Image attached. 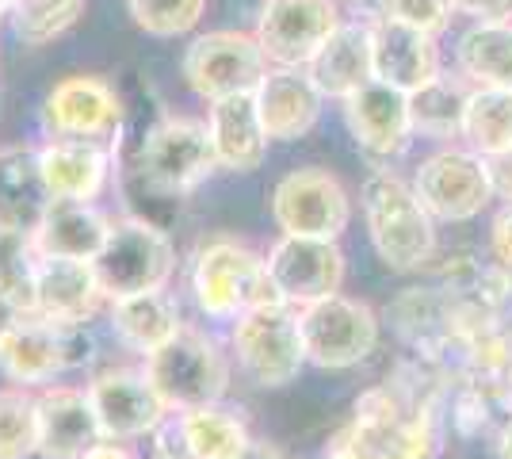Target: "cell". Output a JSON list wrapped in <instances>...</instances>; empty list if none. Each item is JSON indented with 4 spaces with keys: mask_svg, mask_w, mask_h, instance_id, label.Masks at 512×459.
<instances>
[{
    "mask_svg": "<svg viewBox=\"0 0 512 459\" xmlns=\"http://www.w3.org/2000/svg\"><path fill=\"white\" fill-rule=\"evenodd\" d=\"M35 268H39V249L31 241V230L0 222V287L16 295L27 314L35 303Z\"/></svg>",
    "mask_w": 512,
    "mask_h": 459,
    "instance_id": "obj_34",
    "label": "cell"
},
{
    "mask_svg": "<svg viewBox=\"0 0 512 459\" xmlns=\"http://www.w3.org/2000/svg\"><path fill=\"white\" fill-rule=\"evenodd\" d=\"M8 8H12V0H0V20L8 16Z\"/></svg>",
    "mask_w": 512,
    "mask_h": 459,
    "instance_id": "obj_44",
    "label": "cell"
},
{
    "mask_svg": "<svg viewBox=\"0 0 512 459\" xmlns=\"http://www.w3.org/2000/svg\"><path fill=\"white\" fill-rule=\"evenodd\" d=\"M39 153V176L46 192L62 199L96 203L111 176V150L92 138H50Z\"/></svg>",
    "mask_w": 512,
    "mask_h": 459,
    "instance_id": "obj_23",
    "label": "cell"
},
{
    "mask_svg": "<svg viewBox=\"0 0 512 459\" xmlns=\"http://www.w3.org/2000/svg\"><path fill=\"white\" fill-rule=\"evenodd\" d=\"M379 4H383V16L413 23L428 35H440L451 23V12H455L451 0H379Z\"/></svg>",
    "mask_w": 512,
    "mask_h": 459,
    "instance_id": "obj_36",
    "label": "cell"
},
{
    "mask_svg": "<svg viewBox=\"0 0 512 459\" xmlns=\"http://www.w3.org/2000/svg\"><path fill=\"white\" fill-rule=\"evenodd\" d=\"M92 264L107 299H123L138 291L169 287L176 272V249L161 226L146 219H119L111 222L107 245Z\"/></svg>",
    "mask_w": 512,
    "mask_h": 459,
    "instance_id": "obj_7",
    "label": "cell"
},
{
    "mask_svg": "<svg viewBox=\"0 0 512 459\" xmlns=\"http://www.w3.org/2000/svg\"><path fill=\"white\" fill-rule=\"evenodd\" d=\"M371 73L375 81H386L402 92L425 88L444 73L436 35L390 16L371 20Z\"/></svg>",
    "mask_w": 512,
    "mask_h": 459,
    "instance_id": "obj_18",
    "label": "cell"
},
{
    "mask_svg": "<svg viewBox=\"0 0 512 459\" xmlns=\"http://www.w3.org/2000/svg\"><path fill=\"white\" fill-rule=\"evenodd\" d=\"M46 199H50V192H46L43 176H39V153H0V222L20 226V230H35Z\"/></svg>",
    "mask_w": 512,
    "mask_h": 459,
    "instance_id": "obj_29",
    "label": "cell"
},
{
    "mask_svg": "<svg viewBox=\"0 0 512 459\" xmlns=\"http://www.w3.org/2000/svg\"><path fill=\"white\" fill-rule=\"evenodd\" d=\"M268 73V58L245 31H207L184 50V81L203 100L253 92Z\"/></svg>",
    "mask_w": 512,
    "mask_h": 459,
    "instance_id": "obj_14",
    "label": "cell"
},
{
    "mask_svg": "<svg viewBox=\"0 0 512 459\" xmlns=\"http://www.w3.org/2000/svg\"><path fill=\"white\" fill-rule=\"evenodd\" d=\"M463 138L482 157L512 150V88H470Z\"/></svg>",
    "mask_w": 512,
    "mask_h": 459,
    "instance_id": "obj_31",
    "label": "cell"
},
{
    "mask_svg": "<svg viewBox=\"0 0 512 459\" xmlns=\"http://www.w3.org/2000/svg\"><path fill=\"white\" fill-rule=\"evenodd\" d=\"M234 459H287V456L279 452L276 444H268V440H249Z\"/></svg>",
    "mask_w": 512,
    "mask_h": 459,
    "instance_id": "obj_42",
    "label": "cell"
},
{
    "mask_svg": "<svg viewBox=\"0 0 512 459\" xmlns=\"http://www.w3.org/2000/svg\"><path fill=\"white\" fill-rule=\"evenodd\" d=\"M497 456H501V459H512V421L505 425L501 440H497Z\"/></svg>",
    "mask_w": 512,
    "mask_h": 459,
    "instance_id": "obj_43",
    "label": "cell"
},
{
    "mask_svg": "<svg viewBox=\"0 0 512 459\" xmlns=\"http://www.w3.org/2000/svg\"><path fill=\"white\" fill-rule=\"evenodd\" d=\"M272 219L283 234L302 238H341L352 222V199L329 169H295L272 192Z\"/></svg>",
    "mask_w": 512,
    "mask_h": 459,
    "instance_id": "obj_11",
    "label": "cell"
},
{
    "mask_svg": "<svg viewBox=\"0 0 512 459\" xmlns=\"http://www.w3.org/2000/svg\"><path fill=\"white\" fill-rule=\"evenodd\" d=\"M100 437V421L81 387H43L39 391V456L81 459Z\"/></svg>",
    "mask_w": 512,
    "mask_h": 459,
    "instance_id": "obj_24",
    "label": "cell"
},
{
    "mask_svg": "<svg viewBox=\"0 0 512 459\" xmlns=\"http://www.w3.org/2000/svg\"><path fill=\"white\" fill-rule=\"evenodd\" d=\"M39 456V394L0 387V459Z\"/></svg>",
    "mask_w": 512,
    "mask_h": 459,
    "instance_id": "obj_32",
    "label": "cell"
},
{
    "mask_svg": "<svg viewBox=\"0 0 512 459\" xmlns=\"http://www.w3.org/2000/svg\"><path fill=\"white\" fill-rule=\"evenodd\" d=\"M207 131H211L218 169L253 173V169L264 165V153H268V142H272V138L264 131V123H260L253 92H234V96L211 100Z\"/></svg>",
    "mask_w": 512,
    "mask_h": 459,
    "instance_id": "obj_22",
    "label": "cell"
},
{
    "mask_svg": "<svg viewBox=\"0 0 512 459\" xmlns=\"http://www.w3.org/2000/svg\"><path fill=\"white\" fill-rule=\"evenodd\" d=\"M470 81L463 73H440L425 88L409 92L413 134L425 138H463V111H467Z\"/></svg>",
    "mask_w": 512,
    "mask_h": 459,
    "instance_id": "obj_30",
    "label": "cell"
},
{
    "mask_svg": "<svg viewBox=\"0 0 512 459\" xmlns=\"http://www.w3.org/2000/svg\"><path fill=\"white\" fill-rule=\"evenodd\" d=\"M161 459H176V456H161Z\"/></svg>",
    "mask_w": 512,
    "mask_h": 459,
    "instance_id": "obj_45",
    "label": "cell"
},
{
    "mask_svg": "<svg viewBox=\"0 0 512 459\" xmlns=\"http://www.w3.org/2000/svg\"><path fill=\"white\" fill-rule=\"evenodd\" d=\"M249 425L237 410L226 406H195L180 410L169 421V444H161V456L176 459H234L249 444Z\"/></svg>",
    "mask_w": 512,
    "mask_h": 459,
    "instance_id": "obj_25",
    "label": "cell"
},
{
    "mask_svg": "<svg viewBox=\"0 0 512 459\" xmlns=\"http://www.w3.org/2000/svg\"><path fill=\"white\" fill-rule=\"evenodd\" d=\"M256 111H260V123L272 142H295L302 134L314 131L321 115V96L318 85L310 81L306 69L291 66H272L260 85L253 88Z\"/></svg>",
    "mask_w": 512,
    "mask_h": 459,
    "instance_id": "obj_20",
    "label": "cell"
},
{
    "mask_svg": "<svg viewBox=\"0 0 512 459\" xmlns=\"http://www.w3.org/2000/svg\"><path fill=\"white\" fill-rule=\"evenodd\" d=\"M88 356V337L81 326H58L39 314H27L20 326L0 341V372L16 387H43L58 375L81 368Z\"/></svg>",
    "mask_w": 512,
    "mask_h": 459,
    "instance_id": "obj_10",
    "label": "cell"
},
{
    "mask_svg": "<svg viewBox=\"0 0 512 459\" xmlns=\"http://www.w3.org/2000/svg\"><path fill=\"white\" fill-rule=\"evenodd\" d=\"M306 73L329 100L344 104L352 92H360L375 77L371 73V23H341L306 62Z\"/></svg>",
    "mask_w": 512,
    "mask_h": 459,
    "instance_id": "obj_26",
    "label": "cell"
},
{
    "mask_svg": "<svg viewBox=\"0 0 512 459\" xmlns=\"http://www.w3.org/2000/svg\"><path fill=\"white\" fill-rule=\"evenodd\" d=\"M43 123L54 138H92L107 142L123 123V100L115 85H107L104 77H65L50 88L43 104Z\"/></svg>",
    "mask_w": 512,
    "mask_h": 459,
    "instance_id": "obj_16",
    "label": "cell"
},
{
    "mask_svg": "<svg viewBox=\"0 0 512 459\" xmlns=\"http://www.w3.org/2000/svg\"><path fill=\"white\" fill-rule=\"evenodd\" d=\"M192 295L207 318H226V322L241 318L253 306L279 303L264 253L234 238L199 245L192 261Z\"/></svg>",
    "mask_w": 512,
    "mask_h": 459,
    "instance_id": "obj_4",
    "label": "cell"
},
{
    "mask_svg": "<svg viewBox=\"0 0 512 459\" xmlns=\"http://www.w3.org/2000/svg\"><path fill=\"white\" fill-rule=\"evenodd\" d=\"M142 372L169 414L214 406L230 391V356L203 329L184 326L169 345L146 352Z\"/></svg>",
    "mask_w": 512,
    "mask_h": 459,
    "instance_id": "obj_3",
    "label": "cell"
},
{
    "mask_svg": "<svg viewBox=\"0 0 512 459\" xmlns=\"http://www.w3.org/2000/svg\"><path fill=\"white\" fill-rule=\"evenodd\" d=\"M268 276L276 287L279 303L302 306L337 295L344 284V253L333 238H302V234H283V238L264 253Z\"/></svg>",
    "mask_w": 512,
    "mask_h": 459,
    "instance_id": "obj_13",
    "label": "cell"
},
{
    "mask_svg": "<svg viewBox=\"0 0 512 459\" xmlns=\"http://www.w3.org/2000/svg\"><path fill=\"white\" fill-rule=\"evenodd\" d=\"M341 23L337 0H264L253 35L268 66L306 69Z\"/></svg>",
    "mask_w": 512,
    "mask_h": 459,
    "instance_id": "obj_12",
    "label": "cell"
},
{
    "mask_svg": "<svg viewBox=\"0 0 512 459\" xmlns=\"http://www.w3.org/2000/svg\"><path fill=\"white\" fill-rule=\"evenodd\" d=\"M111 329L127 349L146 356V352L169 345L184 329V318H180V303L169 295V287H157V291L111 299Z\"/></svg>",
    "mask_w": 512,
    "mask_h": 459,
    "instance_id": "obj_27",
    "label": "cell"
},
{
    "mask_svg": "<svg viewBox=\"0 0 512 459\" xmlns=\"http://www.w3.org/2000/svg\"><path fill=\"white\" fill-rule=\"evenodd\" d=\"M138 169H142V180L153 192H165V196L195 192L218 169L207 123L188 119V115L157 119L146 131V142L138 153Z\"/></svg>",
    "mask_w": 512,
    "mask_h": 459,
    "instance_id": "obj_8",
    "label": "cell"
},
{
    "mask_svg": "<svg viewBox=\"0 0 512 459\" xmlns=\"http://www.w3.org/2000/svg\"><path fill=\"white\" fill-rule=\"evenodd\" d=\"M230 345H234V360L241 375L264 391L295 383L306 368L299 310L287 303L253 306L241 318H234Z\"/></svg>",
    "mask_w": 512,
    "mask_h": 459,
    "instance_id": "obj_5",
    "label": "cell"
},
{
    "mask_svg": "<svg viewBox=\"0 0 512 459\" xmlns=\"http://www.w3.org/2000/svg\"><path fill=\"white\" fill-rule=\"evenodd\" d=\"M455 66L474 88H512V23H470L455 46Z\"/></svg>",
    "mask_w": 512,
    "mask_h": 459,
    "instance_id": "obj_28",
    "label": "cell"
},
{
    "mask_svg": "<svg viewBox=\"0 0 512 459\" xmlns=\"http://www.w3.org/2000/svg\"><path fill=\"white\" fill-rule=\"evenodd\" d=\"M8 16L20 43L46 46L85 16V0H12Z\"/></svg>",
    "mask_w": 512,
    "mask_h": 459,
    "instance_id": "obj_33",
    "label": "cell"
},
{
    "mask_svg": "<svg viewBox=\"0 0 512 459\" xmlns=\"http://www.w3.org/2000/svg\"><path fill=\"white\" fill-rule=\"evenodd\" d=\"M459 16L474 23H512V0H451Z\"/></svg>",
    "mask_w": 512,
    "mask_h": 459,
    "instance_id": "obj_37",
    "label": "cell"
},
{
    "mask_svg": "<svg viewBox=\"0 0 512 459\" xmlns=\"http://www.w3.org/2000/svg\"><path fill=\"white\" fill-rule=\"evenodd\" d=\"M85 394L92 402V414L100 421L104 440H138L157 433L169 410L150 387L142 368H107L85 383Z\"/></svg>",
    "mask_w": 512,
    "mask_h": 459,
    "instance_id": "obj_15",
    "label": "cell"
},
{
    "mask_svg": "<svg viewBox=\"0 0 512 459\" xmlns=\"http://www.w3.org/2000/svg\"><path fill=\"white\" fill-rule=\"evenodd\" d=\"M107 234H111V219L96 203L50 196L39 222H35V230H31V241L39 249V257L96 261L100 249L107 245Z\"/></svg>",
    "mask_w": 512,
    "mask_h": 459,
    "instance_id": "obj_21",
    "label": "cell"
},
{
    "mask_svg": "<svg viewBox=\"0 0 512 459\" xmlns=\"http://www.w3.org/2000/svg\"><path fill=\"white\" fill-rule=\"evenodd\" d=\"M486 161H490L493 196H501L505 203H512V150L497 153V157H486Z\"/></svg>",
    "mask_w": 512,
    "mask_h": 459,
    "instance_id": "obj_39",
    "label": "cell"
},
{
    "mask_svg": "<svg viewBox=\"0 0 512 459\" xmlns=\"http://www.w3.org/2000/svg\"><path fill=\"white\" fill-rule=\"evenodd\" d=\"M367 238L390 272H421L436 253V219L413 184L394 173H371L360 188Z\"/></svg>",
    "mask_w": 512,
    "mask_h": 459,
    "instance_id": "obj_2",
    "label": "cell"
},
{
    "mask_svg": "<svg viewBox=\"0 0 512 459\" xmlns=\"http://www.w3.org/2000/svg\"><path fill=\"white\" fill-rule=\"evenodd\" d=\"M413 192L428 207V215L440 222H470L478 219L493 199V176L490 161L482 153L448 150L432 153L421 161V169L413 176Z\"/></svg>",
    "mask_w": 512,
    "mask_h": 459,
    "instance_id": "obj_9",
    "label": "cell"
},
{
    "mask_svg": "<svg viewBox=\"0 0 512 459\" xmlns=\"http://www.w3.org/2000/svg\"><path fill=\"white\" fill-rule=\"evenodd\" d=\"M104 299V284H100L92 261L39 257L31 314H39L46 322H58V326H85Z\"/></svg>",
    "mask_w": 512,
    "mask_h": 459,
    "instance_id": "obj_19",
    "label": "cell"
},
{
    "mask_svg": "<svg viewBox=\"0 0 512 459\" xmlns=\"http://www.w3.org/2000/svg\"><path fill=\"white\" fill-rule=\"evenodd\" d=\"M23 318H27V306H23L16 295H8V291L0 287V341H4L12 329L20 326Z\"/></svg>",
    "mask_w": 512,
    "mask_h": 459,
    "instance_id": "obj_40",
    "label": "cell"
},
{
    "mask_svg": "<svg viewBox=\"0 0 512 459\" xmlns=\"http://www.w3.org/2000/svg\"><path fill=\"white\" fill-rule=\"evenodd\" d=\"M432 417L402 391L375 387L356 402V414L325 444L321 459H428Z\"/></svg>",
    "mask_w": 512,
    "mask_h": 459,
    "instance_id": "obj_1",
    "label": "cell"
},
{
    "mask_svg": "<svg viewBox=\"0 0 512 459\" xmlns=\"http://www.w3.org/2000/svg\"><path fill=\"white\" fill-rule=\"evenodd\" d=\"M81 459H138L123 440H96Z\"/></svg>",
    "mask_w": 512,
    "mask_h": 459,
    "instance_id": "obj_41",
    "label": "cell"
},
{
    "mask_svg": "<svg viewBox=\"0 0 512 459\" xmlns=\"http://www.w3.org/2000/svg\"><path fill=\"white\" fill-rule=\"evenodd\" d=\"M134 23L153 39H176L203 20L207 0H127Z\"/></svg>",
    "mask_w": 512,
    "mask_h": 459,
    "instance_id": "obj_35",
    "label": "cell"
},
{
    "mask_svg": "<svg viewBox=\"0 0 512 459\" xmlns=\"http://www.w3.org/2000/svg\"><path fill=\"white\" fill-rule=\"evenodd\" d=\"M344 123L367 157L390 161L409 146L413 138V111H409V92L386 85V81H367L360 92L344 100Z\"/></svg>",
    "mask_w": 512,
    "mask_h": 459,
    "instance_id": "obj_17",
    "label": "cell"
},
{
    "mask_svg": "<svg viewBox=\"0 0 512 459\" xmlns=\"http://www.w3.org/2000/svg\"><path fill=\"white\" fill-rule=\"evenodd\" d=\"M299 329L306 364H314L321 372L356 368L379 349V314L363 299H348L341 291L302 306Z\"/></svg>",
    "mask_w": 512,
    "mask_h": 459,
    "instance_id": "obj_6",
    "label": "cell"
},
{
    "mask_svg": "<svg viewBox=\"0 0 512 459\" xmlns=\"http://www.w3.org/2000/svg\"><path fill=\"white\" fill-rule=\"evenodd\" d=\"M490 245H493V257L505 264V268H512V203H505V211L493 219Z\"/></svg>",
    "mask_w": 512,
    "mask_h": 459,
    "instance_id": "obj_38",
    "label": "cell"
}]
</instances>
